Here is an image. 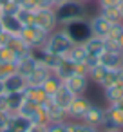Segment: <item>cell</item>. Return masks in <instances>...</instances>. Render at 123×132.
Masks as SVG:
<instances>
[{"instance_id":"6","label":"cell","mask_w":123,"mask_h":132,"mask_svg":"<svg viewBox=\"0 0 123 132\" xmlns=\"http://www.w3.org/2000/svg\"><path fill=\"white\" fill-rule=\"evenodd\" d=\"M47 35H49V33H45L44 29H40V27L35 26V24L24 26L22 31H20L22 40H24L29 47H42V45L45 44V40H47Z\"/></svg>"},{"instance_id":"16","label":"cell","mask_w":123,"mask_h":132,"mask_svg":"<svg viewBox=\"0 0 123 132\" xmlns=\"http://www.w3.org/2000/svg\"><path fill=\"white\" fill-rule=\"evenodd\" d=\"M101 90H103V98H105L107 105L123 101V83H114V85H109Z\"/></svg>"},{"instance_id":"3","label":"cell","mask_w":123,"mask_h":132,"mask_svg":"<svg viewBox=\"0 0 123 132\" xmlns=\"http://www.w3.org/2000/svg\"><path fill=\"white\" fill-rule=\"evenodd\" d=\"M100 130H123V103H110L105 107Z\"/></svg>"},{"instance_id":"32","label":"cell","mask_w":123,"mask_h":132,"mask_svg":"<svg viewBox=\"0 0 123 132\" xmlns=\"http://www.w3.org/2000/svg\"><path fill=\"white\" fill-rule=\"evenodd\" d=\"M45 132H67V121H54V123H47Z\"/></svg>"},{"instance_id":"10","label":"cell","mask_w":123,"mask_h":132,"mask_svg":"<svg viewBox=\"0 0 123 132\" xmlns=\"http://www.w3.org/2000/svg\"><path fill=\"white\" fill-rule=\"evenodd\" d=\"M40 109H42V112L45 114L47 123H54V121H67V112H65L63 109H60L58 105H54L51 98H47L44 103H40Z\"/></svg>"},{"instance_id":"19","label":"cell","mask_w":123,"mask_h":132,"mask_svg":"<svg viewBox=\"0 0 123 132\" xmlns=\"http://www.w3.org/2000/svg\"><path fill=\"white\" fill-rule=\"evenodd\" d=\"M100 63L107 69H118L121 67V53L119 51H103L100 56Z\"/></svg>"},{"instance_id":"36","label":"cell","mask_w":123,"mask_h":132,"mask_svg":"<svg viewBox=\"0 0 123 132\" xmlns=\"http://www.w3.org/2000/svg\"><path fill=\"white\" fill-rule=\"evenodd\" d=\"M9 36H11V35H7L6 31H2V33H0V47H2V45H6V44H7V40H9Z\"/></svg>"},{"instance_id":"40","label":"cell","mask_w":123,"mask_h":132,"mask_svg":"<svg viewBox=\"0 0 123 132\" xmlns=\"http://www.w3.org/2000/svg\"><path fill=\"white\" fill-rule=\"evenodd\" d=\"M118 7H119V11H121V16H123V0H121V4H119Z\"/></svg>"},{"instance_id":"9","label":"cell","mask_w":123,"mask_h":132,"mask_svg":"<svg viewBox=\"0 0 123 132\" xmlns=\"http://www.w3.org/2000/svg\"><path fill=\"white\" fill-rule=\"evenodd\" d=\"M89 26H91V33L94 36H100V38H107L109 33H110V27H112V22H109L101 13L94 15L89 18Z\"/></svg>"},{"instance_id":"12","label":"cell","mask_w":123,"mask_h":132,"mask_svg":"<svg viewBox=\"0 0 123 132\" xmlns=\"http://www.w3.org/2000/svg\"><path fill=\"white\" fill-rule=\"evenodd\" d=\"M0 24H2V29L7 33V35H20L24 24L17 18V15H11V13H2L0 15Z\"/></svg>"},{"instance_id":"38","label":"cell","mask_w":123,"mask_h":132,"mask_svg":"<svg viewBox=\"0 0 123 132\" xmlns=\"http://www.w3.org/2000/svg\"><path fill=\"white\" fill-rule=\"evenodd\" d=\"M116 42H118V47H119V51H123V33L116 38Z\"/></svg>"},{"instance_id":"37","label":"cell","mask_w":123,"mask_h":132,"mask_svg":"<svg viewBox=\"0 0 123 132\" xmlns=\"http://www.w3.org/2000/svg\"><path fill=\"white\" fill-rule=\"evenodd\" d=\"M47 2H49V6H51V7H58L60 4H63V2H65V0H47Z\"/></svg>"},{"instance_id":"31","label":"cell","mask_w":123,"mask_h":132,"mask_svg":"<svg viewBox=\"0 0 123 132\" xmlns=\"http://www.w3.org/2000/svg\"><path fill=\"white\" fill-rule=\"evenodd\" d=\"M17 72V63H6V62H0V81H4L9 74Z\"/></svg>"},{"instance_id":"15","label":"cell","mask_w":123,"mask_h":132,"mask_svg":"<svg viewBox=\"0 0 123 132\" xmlns=\"http://www.w3.org/2000/svg\"><path fill=\"white\" fill-rule=\"evenodd\" d=\"M51 100H53V103H54V105H58L60 109L67 110V107H69V105H71V101L74 100V94H72V92H71L63 83H62V87H60L53 96H51Z\"/></svg>"},{"instance_id":"22","label":"cell","mask_w":123,"mask_h":132,"mask_svg":"<svg viewBox=\"0 0 123 132\" xmlns=\"http://www.w3.org/2000/svg\"><path fill=\"white\" fill-rule=\"evenodd\" d=\"M53 74H56V76L63 81L65 78H69L71 74H74V63H72L71 60H67V58H62V60H60V63L54 67Z\"/></svg>"},{"instance_id":"39","label":"cell","mask_w":123,"mask_h":132,"mask_svg":"<svg viewBox=\"0 0 123 132\" xmlns=\"http://www.w3.org/2000/svg\"><path fill=\"white\" fill-rule=\"evenodd\" d=\"M0 132H15V130H13V128L7 125V127H4V128H0Z\"/></svg>"},{"instance_id":"33","label":"cell","mask_w":123,"mask_h":132,"mask_svg":"<svg viewBox=\"0 0 123 132\" xmlns=\"http://www.w3.org/2000/svg\"><path fill=\"white\" fill-rule=\"evenodd\" d=\"M96 2L101 9V7H118L121 4V0H96Z\"/></svg>"},{"instance_id":"41","label":"cell","mask_w":123,"mask_h":132,"mask_svg":"<svg viewBox=\"0 0 123 132\" xmlns=\"http://www.w3.org/2000/svg\"><path fill=\"white\" fill-rule=\"evenodd\" d=\"M80 2H81V4H85V6H87V4H89V2H92V0H80Z\"/></svg>"},{"instance_id":"17","label":"cell","mask_w":123,"mask_h":132,"mask_svg":"<svg viewBox=\"0 0 123 132\" xmlns=\"http://www.w3.org/2000/svg\"><path fill=\"white\" fill-rule=\"evenodd\" d=\"M109 72H110V69L103 67L101 63H96L94 67L89 69V74H87V76H89V81H92V83H96L98 87H101V85L105 83Z\"/></svg>"},{"instance_id":"27","label":"cell","mask_w":123,"mask_h":132,"mask_svg":"<svg viewBox=\"0 0 123 132\" xmlns=\"http://www.w3.org/2000/svg\"><path fill=\"white\" fill-rule=\"evenodd\" d=\"M67 132H100V128H94L83 121H72L67 119Z\"/></svg>"},{"instance_id":"13","label":"cell","mask_w":123,"mask_h":132,"mask_svg":"<svg viewBox=\"0 0 123 132\" xmlns=\"http://www.w3.org/2000/svg\"><path fill=\"white\" fill-rule=\"evenodd\" d=\"M83 47H85V53L87 56H92V58H98L103 54L105 51V38H100V36H91L87 42H83Z\"/></svg>"},{"instance_id":"29","label":"cell","mask_w":123,"mask_h":132,"mask_svg":"<svg viewBox=\"0 0 123 132\" xmlns=\"http://www.w3.org/2000/svg\"><path fill=\"white\" fill-rule=\"evenodd\" d=\"M15 15H17V18H18L24 26H31V24H35V11H31V9L18 7V11H17Z\"/></svg>"},{"instance_id":"18","label":"cell","mask_w":123,"mask_h":132,"mask_svg":"<svg viewBox=\"0 0 123 132\" xmlns=\"http://www.w3.org/2000/svg\"><path fill=\"white\" fill-rule=\"evenodd\" d=\"M24 96H26V100L36 103V105L44 103V101L49 98V96L45 94V90H44L40 85H27V87L24 89Z\"/></svg>"},{"instance_id":"24","label":"cell","mask_w":123,"mask_h":132,"mask_svg":"<svg viewBox=\"0 0 123 132\" xmlns=\"http://www.w3.org/2000/svg\"><path fill=\"white\" fill-rule=\"evenodd\" d=\"M62 83H63V81H62V80H60L56 74H53V72H51V74H49V76L44 80V83H42L40 87H42V89L45 90V94L51 98V96H53V94H54V92H56L60 87H62Z\"/></svg>"},{"instance_id":"26","label":"cell","mask_w":123,"mask_h":132,"mask_svg":"<svg viewBox=\"0 0 123 132\" xmlns=\"http://www.w3.org/2000/svg\"><path fill=\"white\" fill-rule=\"evenodd\" d=\"M63 58L71 60L72 63L83 62V60L87 58V53H85V47H83V44H74V45L71 47V51L67 53V56H63Z\"/></svg>"},{"instance_id":"2","label":"cell","mask_w":123,"mask_h":132,"mask_svg":"<svg viewBox=\"0 0 123 132\" xmlns=\"http://www.w3.org/2000/svg\"><path fill=\"white\" fill-rule=\"evenodd\" d=\"M72 45H74V42L69 38V35L65 33L63 27H58V29H54L53 33H49V35H47V40H45V44H44V47H45L51 54H56V56H60V58L67 56V53L71 51Z\"/></svg>"},{"instance_id":"35","label":"cell","mask_w":123,"mask_h":132,"mask_svg":"<svg viewBox=\"0 0 123 132\" xmlns=\"http://www.w3.org/2000/svg\"><path fill=\"white\" fill-rule=\"evenodd\" d=\"M45 127L47 125H38V123H31L29 130L27 132H45Z\"/></svg>"},{"instance_id":"23","label":"cell","mask_w":123,"mask_h":132,"mask_svg":"<svg viewBox=\"0 0 123 132\" xmlns=\"http://www.w3.org/2000/svg\"><path fill=\"white\" fill-rule=\"evenodd\" d=\"M36 65H38V62L29 54V56H26V58H22V60L17 62V72H20L24 78H27V76L35 71Z\"/></svg>"},{"instance_id":"21","label":"cell","mask_w":123,"mask_h":132,"mask_svg":"<svg viewBox=\"0 0 123 132\" xmlns=\"http://www.w3.org/2000/svg\"><path fill=\"white\" fill-rule=\"evenodd\" d=\"M6 101H7V112L9 114H17L18 109L22 107V103L26 101L24 90L22 92H6Z\"/></svg>"},{"instance_id":"8","label":"cell","mask_w":123,"mask_h":132,"mask_svg":"<svg viewBox=\"0 0 123 132\" xmlns=\"http://www.w3.org/2000/svg\"><path fill=\"white\" fill-rule=\"evenodd\" d=\"M63 85H65L74 96H81V94H85L87 89H89V76H87V74H78V72H74V74H71L69 78L63 80Z\"/></svg>"},{"instance_id":"4","label":"cell","mask_w":123,"mask_h":132,"mask_svg":"<svg viewBox=\"0 0 123 132\" xmlns=\"http://www.w3.org/2000/svg\"><path fill=\"white\" fill-rule=\"evenodd\" d=\"M65 33L69 35V38L74 42V44H83L87 42L92 33H91V26H89V18H80V20H74L67 26H63Z\"/></svg>"},{"instance_id":"20","label":"cell","mask_w":123,"mask_h":132,"mask_svg":"<svg viewBox=\"0 0 123 132\" xmlns=\"http://www.w3.org/2000/svg\"><path fill=\"white\" fill-rule=\"evenodd\" d=\"M49 74H51V69H47L45 65L38 63V65L35 67V71L26 78V80H27V85H42L44 80H45Z\"/></svg>"},{"instance_id":"14","label":"cell","mask_w":123,"mask_h":132,"mask_svg":"<svg viewBox=\"0 0 123 132\" xmlns=\"http://www.w3.org/2000/svg\"><path fill=\"white\" fill-rule=\"evenodd\" d=\"M27 87V80L20 72H13L4 80V90L6 92H22Z\"/></svg>"},{"instance_id":"7","label":"cell","mask_w":123,"mask_h":132,"mask_svg":"<svg viewBox=\"0 0 123 132\" xmlns=\"http://www.w3.org/2000/svg\"><path fill=\"white\" fill-rule=\"evenodd\" d=\"M92 105V101L81 94V96H74V100L71 101V105L67 107V119H72V121H81V118L85 116V112L89 110V107Z\"/></svg>"},{"instance_id":"34","label":"cell","mask_w":123,"mask_h":132,"mask_svg":"<svg viewBox=\"0 0 123 132\" xmlns=\"http://www.w3.org/2000/svg\"><path fill=\"white\" fill-rule=\"evenodd\" d=\"M9 118H11V114H9V112L0 110V128H4V127H7V125H9Z\"/></svg>"},{"instance_id":"11","label":"cell","mask_w":123,"mask_h":132,"mask_svg":"<svg viewBox=\"0 0 123 132\" xmlns=\"http://www.w3.org/2000/svg\"><path fill=\"white\" fill-rule=\"evenodd\" d=\"M103 114H105V109L100 107V105H96V103H92L89 107V110L85 112V116L81 118V121L87 123V125H91V127H94V128H100L101 121H103Z\"/></svg>"},{"instance_id":"28","label":"cell","mask_w":123,"mask_h":132,"mask_svg":"<svg viewBox=\"0 0 123 132\" xmlns=\"http://www.w3.org/2000/svg\"><path fill=\"white\" fill-rule=\"evenodd\" d=\"M100 13L112 24H118V22H123V16H121V11L119 7H101Z\"/></svg>"},{"instance_id":"30","label":"cell","mask_w":123,"mask_h":132,"mask_svg":"<svg viewBox=\"0 0 123 132\" xmlns=\"http://www.w3.org/2000/svg\"><path fill=\"white\" fill-rule=\"evenodd\" d=\"M0 62L17 63V53H15L9 45H2V47H0Z\"/></svg>"},{"instance_id":"42","label":"cell","mask_w":123,"mask_h":132,"mask_svg":"<svg viewBox=\"0 0 123 132\" xmlns=\"http://www.w3.org/2000/svg\"><path fill=\"white\" fill-rule=\"evenodd\" d=\"M121 67H123V51H121Z\"/></svg>"},{"instance_id":"1","label":"cell","mask_w":123,"mask_h":132,"mask_svg":"<svg viewBox=\"0 0 123 132\" xmlns=\"http://www.w3.org/2000/svg\"><path fill=\"white\" fill-rule=\"evenodd\" d=\"M54 11H56V20H58L60 27H63L74 20L87 18V6L81 4L80 0H65L63 4L54 7Z\"/></svg>"},{"instance_id":"25","label":"cell","mask_w":123,"mask_h":132,"mask_svg":"<svg viewBox=\"0 0 123 132\" xmlns=\"http://www.w3.org/2000/svg\"><path fill=\"white\" fill-rule=\"evenodd\" d=\"M9 127L15 130V132H27L29 127H31V121L20 114H11L9 118Z\"/></svg>"},{"instance_id":"5","label":"cell","mask_w":123,"mask_h":132,"mask_svg":"<svg viewBox=\"0 0 123 132\" xmlns=\"http://www.w3.org/2000/svg\"><path fill=\"white\" fill-rule=\"evenodd\" d=\"M35 26L44 29L45 33H53L58 29V20H56V11L54 7H38L35 11Z\"/></svg>"}]
</instances>
